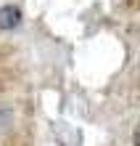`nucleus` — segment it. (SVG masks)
<instances>
[{"instance_id": "nucleus-2", "label": "nucleus", "mask_w": 140, "mask_h": 146, "mask_svg": "<svg viewBox=\"0 0 140 146\" xmlns=\"http://www.w3.org/2000/svg\"><path fill=\"white\" fill-rule=\"evenodd\" d=\"M11 125H13V109L8 104H0V135H3Z\"/></svg>"}, {"instance_id": "nucleus-1", "label": "nucleus", "mask_w": 140, "mask_h": 146, "mask_svg": "<svg viewBox=\"0 0 140 146\" xmlns=\"http://www.w3.org/2000/svg\"><path fill=\"white\" fill-rule=\"evenodd\" d=\"M21 24V8L19 5H3L0 8V29H16Z\"/></svg>"}, {"instance_id": "nucleus-3", "label": "nucleus", "mask_w": 140, "mask_h": 146, "mask_svg": "<svg viewBox=\"0 0 140 146\" xmlns=\"http://www.w3.org/2000/svg\"><path fill=\"white\" fill-rule=\"evenodd\" d=\"M132 141H135V146H140V125L135 127V133H132Z\"/></svg>"}]
</instances>
